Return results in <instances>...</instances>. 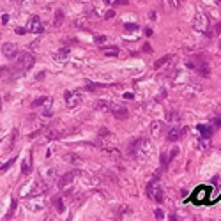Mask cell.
<instances>
[{
  "label": "cell",
  "instance_id": "cell-1",
  "mask_svg": "<svg viewBox=\"0 0 221 221\" xmlns=\"http://www.w3.org/2000/svg\"><path fill=\"white\" fill-rule=\"evenodd\" d=\"M34 62H35V60H34L32 53H28V51H21V53L16 57V60H14V64H12V67H11V80H12V78H18L25 71H28V69L34 66Z\"/></svg>",
  "mask_w": 221,
  "mask_h": 221
},
{
  "label": "cell",
  "instance_id": "cell-2",
  "mask_svg": "<svg viewBox=\"0 0 221 221\" xmlns=\"http://www.w3.org/2000/svg\"><path fill=\"white\" fill-rule=\"evenodd\" d=\"M158 177H159V173H156L154 181H152V182H149V186H147V195H149V196L154 200V202H158V204H163V200H165V193H163V188L156 186Z\"/></svg>",
  "mask_w": 221,
  "mask_h": 221
},
{
  "label": "cell",
  "instance_id": "cell-3",
  "mask_svg": "<svg viewBox=\"0 0 221 221\" xmlns=\"http://www.w3.org/2000/svg\"><path fill=\"white\" fill-rule=\"evenodd\" d=\"M193 28L196 32H207L209 30V16L207 14H198V16L193 20Z\"/></svg>",
  "mask_w": 221,
  "mask_h": 221
},
{
  "label": "cell",
  "instance_id": "cell-4",
  "mask_svg": "<svg viewBox=\"0 0 221 221\" xmlns=\"http://www.w3.org/2000/svg\"><path fill=\"white\" fill-rule=\"evenodd\" d=\"M64 99H66V105L69 106V108H74V106H78L82 103V96H80V92L66 90V92H64Z\"/></svg>",
  "mask_w": 221,
  "mask_h": 221
},
{
  "label": "cell",
  "instance_id": "cell-5",
  "mask_svg": "<svg viewBox=\"0 0 221 221\" xmlns=\"http://www.w3.org/2000/svg\"><path fill=\"white\" fill-rule=\"evenodd\" d=\"M111 115L115 117V119H119V120H122V119H127V115H129V111H127V108L124 105H119V103H111Z\"/></svg>",
  "mask_w": 221,
  "mask_h": 221
},
{
  "label": "cell",
  "instance_id": "cell-6",
  "mask_svg": "<svg viewBox=\"0 0 221 221\" xmlns=\"http://www.w3.org/2000/svg\"><path fill=\"white\" fill-rule=\"evenodd\" d=\"M25 28H27V32H30V34H41L43 32V25H41V20H39L37 16L30 18Z\"/></svg>",
  "mask_w": 221,
  "mask_h": 221
},
{
  "label": "cell",
  "instance_id": "cell-7",
  "mask_svg": "<svg viewBox=\"0 0 221 221\" xmlns=\"http://www.w3.org/2000/svg\"><path fill=\"white\" fill-rule=\"evenodd\" d=\"M2 53L9 59V60H12V59H16L20 53H18V46L14 43H6L4 46H2Z\"/></svg>",
  "mask_w": 221,
  "mask_h": 221
},
{
  "label": "cell",
  "instance_id": "cell-8",
  "mask_svg": "<svg viewBox=\"0 0 221 221\" xmlns=\"http://www.w3.org/2000/svg\"><path fill=\"white\" fill-rule=\"evenodd\" d=\"M184 134H186V129L172 127L170 131L166 133V140H168V142H179V138H182Z\"/></svg>",
  "mask_w": 221,
  "mask_h": 221
},
{
  "label": "cell",
  "instance_id": "cell-9",
  "mask_svg": "<svg viewBox=\"0 0 221 221\" xmlns=\"http://www.w3.org/2000/svg\"><path fill=\"white\" fill-rule=\"evenodd\" d=\"M76 173H78V172H69V173H66V175L62 177L60 181H59V188H60V189H66L67 186H69V184H71L73 181H74Z\"/></svg>",
  "mask_w": 221,
  "mask_h": 221
},
{
  "label": "cell",
  "instance_id": "cell-10",
  "mask_svg": "<svg viewBox=\"0 0 221 221\" xmlns=\"http://www.w3.org/2000/svg\"><path fill=\"white\" fill-rule=\"evenodd\" d=\"M207 196H209V189L207 188H200L196 193L193 195V198L196 204H204V202H207Z\"/></svg>",
  "mask_w": 221,
  "mask_h": 221
},
{
  "label": "cell",
  "instance_id": "cell-11",
  "mask_svg": "<svg viewBox=\"0 0 221 221\" xmlns=\"http://www.w3.org/2000/svg\"><path fill=\"white\" fill-rule=\"evenodd\" d=\"M69 51H71L69 48H60L59 51H55V53L51 55V59H53L55 62H64L67 57H69Z\"/></svg>",
  "mask_w": 221,
  "mask_h": 221
},
{
  "label": "cell",
  "instance_id": "cell-12",
  "mask_svg": "<svg viewBox=\"0 0 221 221\" xmlns=\"http://www.w3.org/2000/svg\"><path fill=\"white\" fill-rule=\"evenodd\" d=\"M30 172H32V152H28V156L25 158L23 166H21V173H23V175H28Z\"/></svg>",
  "mask_w": 221,
  "mask_h": 221
},
{
  "label": "cell",
  "instance_id": "cell-13",
  "mask_svg": "<svg viewBox=\"0 0 221 221\" xmlns=\"http://www.w3.org/2000/svg\"><path fill=\"white\" fill-rule=\"evenodd\" d=\"M161 129H163V122H159V120L150 122V133H152V136H159Z\"/></svg>",
  "mask_w": 221,
  "mask_h": 221
},
{
  "label": "cell",
  "instance_id": "cell-14",
  "mask_svg": "<svg viewBox=\"0 0 221 221\" xmlns=\"http://www.w3.org/2000/svg\"><path fill=\"white\" fill-rule=\"evenodd\" d=\"M172 59H173V55H165V57H161L159 60H156V62H154V67H156V69H159V67L166 66V64L172 60Z\"/></svg>",
  "mask_w": 221,
  "mask_h": 221
},
{
  "label": "cell",
  "instance_id": "cell-15",
  "mask_svg": "<svg viewBox=\"0 0 221 221\" xmlns=\"http://www.w3.org/2000/svg\"><path fill=\"white\" fill-rule=\"evenodd\" d=\"M105 154L108 156V158H111V159H120V152H119L115 147H108V149H105Z\"/></svg>",
  "mask_w": 221,
  "mask_h": 221
},
{
  "label": "cell",
  "instance_id": "cell-16",
  "mask_svg": "<svg viewBox=\"0 0 221 221\" xmlns=\"http://www.w3.org/2000/svg\"><path fill=\"white\" fill-rule=\"evenodd\" d=\"M64 159H66L67 163H71V165H80V163H82V158L76 156V154H66Z\"/></svg>",
  "mask_w": 221,
  "mask_h": 221
},
{
  "label": "cell",
  "instance_id": "cell-17",
  "mask_svg": "<svg viewBox=\"0 0 221 221\" xmlns=\"http://www.w3.org/2000/svg\"><path fill=\"white\" fill-rule=\"evenodd\" d=\"M198 129H200V133H202V136H205V138H210V136H212V127H210V126H204V124H200Z\"/></svg>",
  "mask_w": 221,
  "mask_h": 221
},
{
  "label": "cell",
  "instance_id": "cell-18",
  "mask_svg": "<svg viewBox=\"0 0 221 221\" xmlns=\"http://www.w3.org/2000/svg\"><path fill=\"white\" fill-rule=\"evenodd\" d=\"M62 23H64V12L57 11L55 12V18H53V27H60Z\"/></svg>",
  "mask_w": 221,
  "mask_h": 221
},
{
  "label": "cell",
  "instance_id": "cell-19",
  "mask_svg": "<svg viewBox=\"0 0 221 221\" xmlns=\"http://www.w3.org/2000/svg\"><path fill=\"white\" fill-rule=\"evenodd\" d=\"M16 138H18V129H12L11 138L7 140V149H9V150L14 149V142H16Z\"/></svg>",
  "mask_w": 221,
  "mask_h": 221
},
{
  "label": "cell",
  "instance_id": "cell-20",
  "mask_svg": "<svg viewBox=\"0 0 221 221\" xmlns=\"http://www.w3.org/2000/svg\"><path fill=\"white\" fill-rule=\"evenodd\" d=\"M96 108H97V110H103V111H110L111 103H108V101H97V103H96Z\"/></svg>",
  "mask_w": 221,
  "mask_h": 221
},
{
  "label": "cell",
  "instance_id": "cell-21",
  "mask_svg": "<svg viewBox=\"0 0 221 221\" xmlns=\"http://www.w3.org/2000/svg\"><path fill=\"white\" fill-rule=\"evenodd\" d=\"M85 88H87L88 92H97V90H101V88H105V85H101V83H88Z\"/></svg>",
  "mask_w": 221,
  "mask_h": 221
},
{
  "label": "cell",
  "instance_id": "cell-22",
  "mask_svg": "<svg viewBox=\"0 0 221 221\" xmlns=\"http://www.w3.org/2000/svg\"><path fill=\"white\" fill-rule=\"evenodd\" d=\"M48 97H46V96H43V97H39V99H35L32 103V108H37V106H43V105H46V103H48Z\"/></svg>",
  "mask_w": 221,
  "mask_h": 221
},
{
  "label": "cell",
  "instance_id": "cell-23",
  "mask_svg": "<svg viewBox=\"0 0 221 221\" xmlns=\"http://www.w3.org/2000/svg\"><path fill=\"white\" fill-rule=\"evenodd\" d=\"M105 55H106V57H115V55H119V48H117V46L105 48Z\"/></svg>",
  "mask_w": 221,
  "mask_h": 221
},
{
  "label": "cell",
  "instance_id": "cell-24",
  "mask_svg": "<svg viewBox=\"0 0 221 221\" xmlns=\"http://www.w3.org/2000/svg\"><path fill=\"white\" fill-rule=\"evenodd\" d=\"M105 4H108V6H126L127 0H105Z\"/></svg>",
  "mask_w": 221,
  "mask_h": 221
},
{
  "label": "cell",
  "instance_id": "cell-25",
  "mask_svg": "<svg viewBox=\"0 0 221 221\" xmlns=\"http://www.w3.org/2000/svg\"><path fill=\"white\" fill-rule=\"evenodd\" d=\"M168 163H170V154H166V152H161V166H168Z\"/></svg>",
  "mask_w": 221,
  "mask_h": 221
},
{
  "label": "cell",
  "instance_id": "cell-26",
  "mask_svg": "<svg viewBox=\"0 0 221 221\" xmlns=\"http://www.w3.org/2000/svg\"><path fill=\"white\" fill-rule=\"evenodd\" d=\"M53 205L57 207V210H59V212H62V210H64V204H62V198H60V196H57V198L53 200Z\"/></svg>",
  "mask_w": 221,
  "mask_h": 221
},
{
  "label": "cell",
  "instance_id": "cell-27",
  "mask_svg": "<svg viewBox=\"0 0 221 221\" xmlns=\"http://www.w3.org/2000/svg\"><path fill=\"white\" fill-rule=\"evenodd\" d=\"M14 165V159H7L4 165H0V172H6V170H9L11 166Z\"/></svg>",
  "mask_w": 221,
  "mask_h": 221
},
{
  "label": "cell",
  "instance_id": "cell-28",
  "mask_svg": "<svg viewBox=\"0 0 221 221\" xmlns=\"http://www.w3.org/2000/svg\"><path fill=\"white\" fill-rule=\"evenodd\" d=\"M110 136H111V133L106 127H101L99 129V138H110Z\"/></svg>",
  "mask_w": 221,
  "mask_h": 221
},
{
  "label": "cell",
  "instance_id": "cell-29",
  "mask_svg": "<svg viewBox=\"0 0 221 221\" xmlns=\"http://www.w3.org/2000/svg\"><path fill=\"white\" fill-rule=\"evenodd\" d=\"M94 41H96L97 44H105V43H106V35H96Z\"/></svg>",
  "mask_w": 221,
  "mask_h": 221
},
{
  "label": "cell",
  "instance_id": "cell-30",
  "mask_svg": "<svg viewBox=\"0 0 221 221\" xmlns=\"http://www.w3.org/2000/svg\"><path fill=\"white\" fill-rule=\"evenodd\" d=\"M181 117H179V113H175V111H172L170 115H168V120L170 122H175V120H179Z\"/></svg>",
  "mask_w": 221,
  "mask_h": 221
},
{
  "label": "cell",
  "instance_id": "cell-31",
  "mask_svg": "<svg viewBox=\"0 0 221 221\" xmlns=\"http://www.w3.org/2000/svg\"><path fill=\"white\" fill-rule=\"evenodd\" d=\"M126 30H136V28H138V25H136V23H129V25H126Z\"/></svg>",
  "mask_w": 221,
  "mask_h": 221
},
{
  "label": "cell",
  "instance_id": "cell-32",
  "mask_svg": "<svg viewBox=\"0 0 221 221\" xmlns=\"http://www.w3.org/2000/svg\"><path fill=\"white\" fill-rule=\"evenodd\" d=\"M156 218H158V219H163V218H165V212H163L161 209H158L156 210Z\"/></svg>",
  "mask_w": 221,
  "mask_h": 221
},
{
  "label": "cell",
  "instance_id": "cell-33",
  "mask_svg": "<svg viewBox=\"0 0 221 221\" xmlns=\"http://www.w3.org/2000/svg\"><path fill=\"white\" fill-rule=\"evenodd\" d=\"M177 154H179V149H177V147H173V149H172V152H170V159H173Z\"/></svg>",
  "mask_w": 221,
  "mask_h": 221
},
{
  "label": "cell",
  "instance_id": "cell-34",
  "mask_svg": "<svg viewBox=\"0 0 221 221\" xmlns=\"http://www.w3.org/2000/svg\"><path fill=\"white\" fill-rule=\"evenodd\" d=\"M170 4H172L173 7H179L181 4H182V0H170Z\"/></svg>",
  "mask_w": 221,
  "mask_h": 221
},
{
  "label": "cell",
  "instance_id": "cell-35",
  "mask_svg": "<svg viewBox=\"0 0 221 221\" xmlns=\"http://www.w3.org/2000/svg\"><path fill=\"white\" fill-rule=\"evenodd\" d=\"M113 16H115V11H106V14H105L106 20H110V18H113Z\"/></svg>",
  "mask_w": 221,
  "mask_h": 221
},
{
  "label": "cell",
  "instance_id": "cell-36",
  "mask_svg": "<svg viewBox=\"0 0 221 221\" xmlns=\"http://www.w3.org/2000/svg\"><path fill=\"white\" fill-rule=\"evenodd\" d=\"M16 34L23 35V34H28V32H27V28H16Z\"/></svg>",
  "mask_w": 221,
  "mask_h": 221
},
{
  "label": "cell",
  "instance_id": "cell-37",
  "mask_svg": "<svg viewBox=\"0 0 221 221\" xmlns=\"http://www.w3.org/2000/svg\"><path fill=\"white\" fill-rule=\"evenodd\" d=\"M143 51H147V53H149V51H152V48H150V44H149V43H145V44H143Z\"/></svg>",
  "mask_w": 221,
  "mask_h": 221
},
{
  "label": "cell",
  "instance_id": "cell-38",
  "mask_svg": "<svg viewBox=\"0 0 221 221\" xmlns=\"http://www.w3.org/2000/svg\"><path fill=\"white\" fill-rule=\"evenodd\" d=\"M214 30H216V32H218V34H221V21H219V23H216Z\"/></svg>",
  "mask_w": 221,
  "mask_h": 221
},
{
  "label": "cell",
  "instance_id": "cell-39",
  "mask_svg": "<svg viewBox=\"0 0 221 221\" xmlns=\"http://www.w3.org/2000/svg\"><path fill=\"white\" fill-rule=\"evenodd\" d=\"M44 74H46V73H39V74H35V80H43V78H44Z\"/></svg>",
  "mask_w": 221,
  "mask_h": 221
},
{
  "label": "cell",
  "instance_id": "cell-40",
  "mask_svg": "<svg viewBox=\"0 0 221 221\" xmlns=\"http://www.w3.org/2000/svg\"><path fill=\"white\" fill-rule=\"evenodd\" d=\"M143 34L147 35V37H149V35H152V30H150V28H145V30H143Z\"/></svg>",
  "mask_w": 221,
  "mask_h": 221
},
{
  "label": "cell",
  "instance_id": "cell-41",
  "mask_svg": "<svg viewBox=\"0 0 221 221\" xmlns=\"http://www.w3.org/2000/svg\"><path fill=\"white\" fill-rule=\"evenodd\" d=\"M149 18H150V20H156V12H154V11L149 12Z\"/></svg>",
  "mask_w": 221,
  "mask_h": 221
},
{
  "label": "cell",
  "instance_id": "cell-42",
  "mask_svg": "<svg viewBox=\"0 0 221 221\" xmlns=\"http://www.w3.org/2000/svg\"><path fill=\"white\" fill-rule=\"evenodd\" d=\"M7 20H9V16H7V14H4V16H2V23H7Z\"/></svg>",
  "mask_w": 221,
  "mask_h": 221
},
{
  "label": "cell",
  "instance_id": "cell-43",
  "mask_svg": "<svg viewBox=\"0 0 221 221\" xmlns=\"http://www.w3.org/2000/svg\"><path fill=\"white\" fill-rule=\"evenodd\" d=\"M80 4H88V2H94V0H78Z\"/></svg>",
  "mask_w": 221,
  "mask_h": 221
},
{
  "label": "cell",
  "instance_id": "cell-44",
  "mask_svg": "<svg viewBox=\"0 0 221 221\" xmlns=\"http://www.w3.org/2000/svg\"><path fill=\"white\" fill-rule=\"evenodd\" d=\"M124 97H126V99H133V94H129V92H127V94H124Z\"/></svg>",
  "mask_w": 221,
  "mask_h": 221
},
{
  "label": "cell",
  "instance_id": "cell-45",
  "mask_svg": "<svg viewBox=\"0 0 221 221\" xmlns=\"http://www.w3.org/2000/svg\"><path fill=\"white\" fill-rule=\"evenodd\" d=\"M6 71H7L6 67H0V78H2V73H6Z\"/></svg>",
  "mask_w": 221,
  "mask_h": 221
},
{
  "label": "cell",
  "instance_id": "cell-46",
  "mask_svg": "<svg viewBox=\"0 0 221 221\" xmlns=\"http://www.w3.org/2000/svg\"><path fill=\"white\" fill-rule=\"evenodd\" d=\"M216 111H218V113H221V105L218 106V108H216Z\"/></svg>",
  "mask_w": 221,
  "mask_h": 221
},
{
  "label": "cell",
  "instance_id": "cell-47",
  "mask_svg": "<svg viewBox=\"0 0 221 221\" xmlns=\"http://www.w3.org/2000/svg\"><path fill=\"white\" fill-rule=\"evenodd\" d=\"M218 6H219V7H221V0H218Z\"/></svg>",
  "mask_w": 221,
  "mask_h": 221
},
{
  "label": "cell",
  "instance_id": "cell-48",
  "mask_svg": "<svg viewBox=\"0 0 221 221\" xmlns=\"http://www.w3.org/2000/svg\"><path fill=\"white\" fill-rule=\"evenodd\" d=\"M12 2H21V0H12Z\"/></svg>",
  "mask_w": 221,
  "mask_h": 221
},
{
  "label": "cell",
  "instance_id": "cell-49",
  "mask_svg": "<svg viewBox=\"0 0 221 221\" xmlns=\"http://www.w3.org/2000/svg\"><path fill=\"white\" fill-rule=\"evenodd\" d=\"M219 51H221V41H219Z\"/></svg>",
  "mask_w": 221,
  "mask_h": 221
},
{
  "label": "cell",
  "instance_id": "cell-50",
  "mask_svg": "<svg viewBox=\"0 0 221 221\" xmlns=\"http://www.w3.org/2000/svg\"><path fill=\"white\" fill-rule=\"evenodd\" d=\"M0 106H2V101H0Z\"/></svg>",
  "mask_w": 221,
  "mask_h": 221
},
{
  "label": "cell",
  "instance_id": "cell-51",
  "mask_svg": "<svg viewBox=\"0 0 221 221\" xmlns=\"http://www.w3.org/2000/svg\"><path fill=\"white\" fill-rule=\"evenodd\" d=\"M219 154H221V149H219Z\"/></svg>",
  "mask_w": 221,
  "mask_h": 221
},
{
  "label": "cell",
  "instance_id": "cell-52",
  "mask_svg": "<svg viewBox=\"0 0 221 221\" xmlns=\"http://www.w3.org/2000/svg\"><path fill=\"white\" fill-rule=\"evenodd\" d=\"M140 2H143V0H140Z\"/></svg>",
  "mask_w": 221,
  "mask_h": 221
}]
</instances>
